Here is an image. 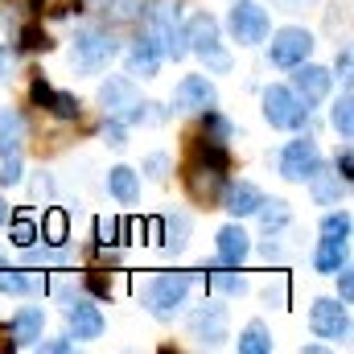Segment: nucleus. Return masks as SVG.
I'll list each match as a JSON object with an SVG mask.
<instances>
[{
	"mask_svg": "<svg viewBox=\"0 0 354 354\" xmlns=\"http://www.w3.org/2000/svg\"><path fill=\"white\" fill-rule=\"evenodd\" d=\"M46 239H50V243H62V239H66V214H62V210H50V214H46Z\"/></svg>",
	"mask_w": 354,
	"mask_h": 354,
	"instance_id": "obj_32",
	"label": "nucleus"
},
{
	"mask_svg": "<svg viewBox=\"0 0 354 354\" xmlns=\"http://www.w3.org/2000/svg\"><path fill=\"white\" fill-rule=\"evenodd\" d=\"M189 297V276L185 272H157L149 280V292H145V305L153 317H174L177 309L185 305Z\"/></svg>",
	"mask_w": 354,
	"mask_h": 354,
	"instance_id": "obj_3",
	"label": "nucleus"
},
{
	"mask_svg": "<svg viewBox=\"0 0 354 354\" xmlns=\"http://www.w3.org/2000/svg\"><path fill=\"white\" fill-rule=\"evenodd\" d=\"M99 107L111 120H120V124H149V120H157V111H149V103H140L132 79H107L99 87Z\"/></svg>",
	"mask_w": 354,
	"mask_h": 354,
	"instance_id": "obj_1",
	"label": "nucleus"
},
{
	"mask_svg": "<svg viewBox=\"0 0 354 354\" xmlns=\"http://www.w3.org/2000/svg\"><path fill=\"white\" fill-rule=\"evenodd\" d=\"M309 103L305 99H297L288 87H268L264 91V115L272 128H284V132H297V128H305L309 124Z\"/></svg>",
	"mask_w": 354,
	"mask_h": 354,
	"instance_id": "obj_4",
	"label": "nucleus"
},
{
	"mask_svg": "<svg viewBox=\"0 0 354 354\" xmlns=\"http://www.w3.org/2000/svg\"><path fill=\"white\" fill-rule=\"evenodd\" d=\"M256 214H260V227H264L268 235H272V231H284V227H288V206H284V202H280V198H272V202H260V206H256Z\"/></svg>",
	"mask_w": 354,
	"mask_h": 354,
	"instance_id": "obj_25",
	"label": "nucleus"
},
{
	"mask_svg": "<svg viewBox=\"0 0 354 354\" xmlns=\"http://www.w3.org/2000/svg\"><path fill=\"white\" fill-rule=\"evenodd\" d=\"M33 239H37V227H33L29 214H21V218L12 223V243H17V248H33Z\"/></svg>",
	"mask_w": 354,
	"mask_h": 354,
	"instance_id": "obj_31",
	"label": "nucleus"
},
{
	"mask_svg": "<svg viewBox=\"0 0 354 354\" xmlns=\"http://www.w3.org/2000/svg\"><path fill=\"white\" fill-rule=\"evenodd\" d=\"M218 268H223V264H218ZM210 288H214V292H223V297H243V292H248V280H243L239 272L223 268V272H210Z\"/></svg>",
	"mask_w": 354,
	"mask_h": 354,
	"instance_id": "obj_26",
	"label": "nucleus"
},
{
	"mask_svg": "<svg viewBox=\"0 0 354 354\" xmlns=\"http://www.w3.org/2000/svg\"><path fill=\"white\" fill-rule=\"evenodd\" d=\"M218 103V91L210 79H202V75H185L174 91V107L177 111H206V107H214Z\"/></svg>",
	"mask_w": 354,
	"mask_h": 354,
	"instance_id": "obj_11",
	"label": "nucleus"
},
{
	"mask_svg": "<svg viewBox=\"0 0 354 354\" xmlns=\"http://www.w3.org/2000/svg\"><path fill=\"white\" fill-rule=\"evenodd\" d=\"M317 165H322V153H317V145H313L309 136L292 140V145L280 153V177H284V181H309Z\"/></svg>",
	"mask_w": 354,
	"mask_h": 354,
	"instance_id": "obj_9",
	"label": "nucleus"
},
{
	"mask_svg": "<svg viewBox=\"0 0 354 354\" xmlns=\"http://www.w3.org/2000/svg\"><path fill=\"white\" fill-rule=\"evenodd\" d=\"M223 210H231L235 218H248V214H256V206L264 202V194L252 185V181H235V185H223Z\"/></svg>",
	"mask_w": 354,
	"mask_h": 354,
	"instance_id": "obj_15",
	"label": "nucleus"
},
{
	"mask_svg": "<svg viewBox=\"0 0 354 354\" xmlns=\"http://www.w3.org/2000/svg\"><path fill=\"white\" fill-rule=\"evenodd\" d=\"M111 58H115V37H111L107 29L87 25V29L75 33V66H79L83 75H99Z\"/></svg>",
	"mask_w": 354,
	"mask_h": 354,
	"instance_id": "obj_5",
	"label": "nucleus"
},
{
	"mask_svg": "<svg viewBox=\"0 0 354 354\" xmlns=\"http://www.w3.org/2000/svg\"><path fill=\"white\" fill-rule=\"evenodd\" d=\"M161 227H165V243H169L174 252H181V248H185V235H189V218H185V214H174V218H165Z\"/></svg>",
	"mask_w": 354,
	"mask_h": 354,
	"instance_id": "obj_27",
	"label": "nucleus"
},
{
	"mask_svg": "<svg viewBox=\"0 0 354 354\" xmlns=\"http://www.w3.org/2000/svg\"><path fill=\"white\" fill-rule=\"evenodd\" d=\"M309 54H313V33L301 29V25H288V29H280V33L272 37V66L292 71V66L305 62Z\"/></svg>",
	"mask_w": 354,
	"mask_h": 354,
	"instance_id": "obj_8",
	"label": "nucleus"
},
{
	"mask_svg": "<svg viewBox=\"0 0 354 354\" xmlns=\"http://www.w3.org/2000/svg\"><path fill=\"white\" fill-rule=\"evenodd\" d=\"M66 322H71L75 338H83V342L103 334V313H99V305H91V301H71V305H66Z\"/></svg>",
	"mask_w": 354,
	"mask_h": 354,
	"instance_id": "obj_16",
	"label": "nucleus"
},
{
	"mask_svg": "<svg viewBox=\"0 0 354 354\" xmlns=\"http://www.w3.org/2000/svg\"><path fill=\"white\" fill-rule=\"evenodd\" d=\"M292 71H297V75H292V95L305 99L309 107L330 95V71H326V66H313V62L305 58V62H297Z\"/></svg>",
	"mask_w": 354,
	"mask_h": 354,
	"instance_id": "obj_12",
	"label": "nucleus"
},
{
	"mask_svg": "<svg viewBox=\"0 0 354 354\" xmlns=\"http://www.w3.org/2000/svg\"><path fill=\"white\" fill-rule=\"evenodd\" d=\"M33 103L46 107V111H54L58 120H75L79 115V99L66 95V91H54L46 79H33Z\"/></svg>",
	"mask_w": 354,
	"mask_h": 354,
	"instance_id": "obj_14",
	"label": "nucleus"
},
{
	"mask_svg": "<svg viewBox=\"0 0 354 354\" xmlns=\"http://www.w3.org/2000/svg\"><path fill=\"white\" fill-rule=\"evenodd\" d=\"M8 223V206H4V198H0V227Z\"/></svg>",
	"mask_w": 354,
	"mask_h": 354,
	"instance_id": "obj_41",
	"label": "nucleus"
},
{
	"mask_svg": "<svg viewBox=\"0 0 354 354\" xmlns=\"http://www.w3.org/2000/svg\"><path fill=\"white\" fill-rule=\"evenodd\" d=\"M248 252H252V243H248V231L239 223H231V227L218 231V264L223 268H239L248 260Z\"/></svg>",
	"mask_w": 354,
	"mask_h": 354,
	"instance_id": "obj_17",
	"label": "nucleus"
},
{
	"mask_svg": "<svg viewBox=\"0 0 354 354\" xmlns=\"http://www.w3.org/2000/svg\"><path fill=\"white\" fill-rule=\"evenodd\" d=\"M0 264H4V252H0Z\"/></svg>",
	"mask_w": 354,
	"mask_h": 354,
	"instance_id": "obj_44",
	"label": "nucleus"
},
{
	"mask_svg": "<svg viewBox=\"0 0 354 354\" xmlns=\"http://www.w3.org/2000/svg\"><path fill=\"white\" fill-rule=\"evenodd\" d=\"M157 71H161V50H157V41H153V33H149V37H140V41L132 46V54H128V75L153 79Z\"/></svg>",
	"mask_w": 354,
	"mask_h": 354,
	"instance_id": "obj_19",
	"label": "nucleus"
},
{
	"mask_svg": "<svg viewBox=\"0 0 354 354\" xmlns=\"http://www.w3.org/2000/svg\"><path fill=\"white\" fill-rule=\"evenodd\" d=\"M124 136H128V124H120V120L107 115V145H111V149H124V145H128Z\"/></svg>",
	"mask_w": 354,
	"mask_h": 354,
	"instance_id": "obj_35",
	"label": "nucleus"
},
{
	"mask_svg": "<svg viewBox=\"0 0 354 354\" xmlns=\"http://www.w3.org/2000/svg\"><path fill=\"white\" fill-rule=\"evenodd\" d=\"M268 29H272L268 8H260L256 0H239V4L231 8V33H235L239 46H260L268 37Z\"/></svg>",
	"mask_w": 354,
	"mask_h": 354,
	"instance_id": "obj_7",
	"label": "nucleus"
},
{
	"mask_svg": "<svg viewBox=\"0 0 354 354\" xmlns=\"http://www.w3.org/2000/svg\"><path fill=\"white\" fill-rule=\"evenodd\" d=\"M185 46H189L214 75H227V71H231V54L223 50V41H218V21H214L210 12L189 17V25H185Z\"/></svg>",
	"mask_w": 354,
	"mask_h": 354,
	"instance_id": "obj_2",
	"label": "nucleus"
},
{
	"mask_svg": "<svg viewBox=\"0 0 354 354\" xmlns=\"http://www.w3.org/2000/svg\"><path fill=\"white\" fill-rule=\"evenodd\" d=\"M21 140H25V120L12 107H0V157L21 153Z\"/></svg>",
	"mask_w": 354,
	"mask_h": 354,
	"instance_id": "obj_20",
	"label": "nucleus"
},
{
	"mask_svg": "<svg viewBox=\"0 0 354 354\" xmlns=\"http://www.w3.org/2000/svg\"><path fill=\"white\" fill-rule=\"evenodd\" d=\"M342 264H346V239H330V235H326V239L317 243L313 268H317V272H326V276H334Z\"/></svg>",
	"mask_w": 354,
	"mask_h": 354,
	"instance_id": "obj_22",
	"label": "nucleus"
},
{
	"mask_svg": "<svg viewBox=\"0 0 354 354\" xmlns=\"http://www.w3.org/2000/svg\"><path fill=\"white\" fill-rule=\"evenodd\" d=\"M21 181V153H8L0 161V185H17Z\"/></svg>",
	"mask_w": 354,
	"mask_h": 354,
	"instance_id": "obj_33",
	"label": "nucleus"
},
{
	"mask_svg": "<svg viewBox=\"0 0 354 354\" xmlns=\"http://www.w3.org/2000/svg\"><path fill=\"white\" fill-rule=\"evenodd\" d=\"M189 330L202 346H218L227 338V309L223 305H198L189 313Z\"/></svg>",
	"mask_w": 354,
	"mask_h": 354,
	"instance_id": "obj_13",
	"label": "nucleus"
},
{
	"mask_svg": "<svg viewBox=\"0 0 354 354\" xmlns=\"http://www.w3.org/2000/svg\"><path fill=\"white\" fill-rule=\"evenodd\" d=\"M322 235H330V239H351V214H326V218H322Z\"/></svg>",
	"mask_w": 354,
	"mask_h": 354,
	"instance_id": "obj_30",
	"label": "nucleus"
},
{
	"mask_svg": "<svg viewBox=\"0 0 354 354\" xmlns=\"http://www.w3.org/2000/svg\"><path fill=\"white\" fill-rule=\"evenodd\" d=\"M309 326H313V334H317V338H346V334H351L346 301H342V305H338L334 297H322V301H313Z\"/></svg>",
	"mask_w": 354,
	"mask_h": 354,
	"instance_id": "obj_10",
	"label": "nucleus"
},
{
	"mask_svg": "<svg viewBox=\"0 0 354 354\" xmlns=\"http://www.w3.org/2000/svg\"><path fill=\"white\" fill-rule=\"evenodd\" d=\"M334 128H338L342 136H351L354 132V99L351 95H342V99L334 103Z\"/></svg>",
	"mask_w": 354,
	"mask_h": 354,
	"instance_id": "obj_29",
	"label": "nucleus"
},
{
	"mask_svg": "<svg viewBox=\"0 0 354 354\" xmlns=\"http://www.w3.org/2000/svg\"><path fill=\"white\" fill-rule=\"evenodd\" d=\"M21 46H25V50H46L50 41H46V33H41L37 25H29V29H21Z\"/></svg>",
	"mask_w": 354,
	"mask_h": 354,
	"instance_id": "obj_34",
	"label": "nucleus"
},
{
	"mask_svg": "<svg viewBox=\"0 0 354 354\" xmlns=\"http://www.w3.org/2000/svg\"><path fill=\"white\" fill-rule=\"evenodd\" d=\"M145 169H149V174H153V177H165V169H169V157H165V153H153Z\"/></svg>",
	"mask_w": 354,
	"mask_h": 354,
	"instance_id": "obj_37",
	"label": "nucleus"
},
{
	"mask_svg": "<svg viewBox=\"0 0 354 354\" xmlns=\"http://www.w3.org/2000/svg\"><path fill=\"white\" fill-rule=\"evenodd\" d=\"M0 292H12V297H25V292H33V284L21 276V272H12V268L0 264Z\"/></svg>",
	"mask_w": 354,
	"mask_h": 354,
	"instance_id": "obj_28",
	"label": "nucleus"
},
{
	"mask_svg": "<svg viewBox=\"0 0 354 354\" xmlns=\"http://www.w3.org/2000/svg\"><path fill=\"white\" fill-rule=\"evenodd\" d=\"M334 276H338V288H342V301H351V292H354V276H351V268L342 264L338 272H334Z\"/></svg>",
	"mask_w": 354,
	"mask_h": 354,
	"instance_id": "obj_36",
	"label": "nucleus"
},
{
	"mask_svg": "<svg viewBox=\"0 0 354 354\" xmlns=\"http://www.w3.org/2000/svg\"><path fill=\"white\" fill-rule=\"evenodd\" d=\"M153 41H157V50H161V58H185L189 54V46H185V25H181V12H177V4H165V8H157L153 12Z\"/></svg>",
	"mask_w": 354,
	"mask_h": 354,
	"instance_id": "obj_6",
	"label": "nucleus"
},
{
	"mask_svg": "<svg viewBox=\"0 0 354 354\" xmlns=\"http://www.w3.org/2000/svg\"><path fill=\"white\" fill-rule=\"evenodd\" d=\"M284 8H301V4H309V0H280Z\"/></svg>",
	"mask_w": 354,
	"mask_h": 354,
	"instance_id": "obj_42",
	"label": "nucleus"
},
{
	"mask_svg": "<svg viewBox=\"0 0 354 354\" xmlns=\"http://www.w3.org/2000/svg\"><path fill=\"white\" fill-rule=\"evenodd\" d=\"M338 71H342V79H351V50H346V54L338 58Z\"/></svg>",
	"mask_w": 354,
	"mask_h": 354,
	"instance_id": "obj_40",
	"label": "nucleus"
},
{
	"mask_svg": "<svg viewBox=\"0 0 354 354\" xmlns=\"http://www.w3.org/2000/svg\"><path fill=\"white\" fill-rule=\"evenodd\" d=\"M309 185H313V198H317L322 206H330V202H338V189H342L346 181H338V174H326V169L317 165L313 177H309Z\"/></svg>",
	"mask_w": 354,
	"mask_h": 354,
	"instance_id": "obj_23",
	"label": "nucleus"
},
{
	"mask_svg": "<svg viewBox=\"0 0 354 354\" xmlns=\"http://www.w3.org/2000/svg\"><path fill=\"white\" fill-rule=\"evenodd\" d=\"M0 71H4V50H0Z\"/></svg>",
	"mask_w": 354,
	"mask_h": 354,
	"instance_id": "obj_43",
	"label": "nucleus"
},
{
	"mask_svg": "<svg viewBox=\"0 0 354 354\" xmlns=\"http://www.w3.org/2000/svg\"><path fill=\"white\" fill-rule=\"evenodd\" d=\"M338 169H342V181H351V169H354V157H351V153H342V161H338Z\"/></svg>",
	"mask_w": 354,
	"mask_h": 354,
	"instance_id": "obj_39",
	"label": "nucleus"
},
{
	"mask_svg": "<svg viewBox=\"0 0 354 354\" xmlns=\"http://www.w3.org/2000/svg\"><path fill=\"white\" fill-rule=\"evenodd\" d=\"M107 189H111L124 206H132V202L140 198V174L128 169V165H115V169L107 174Z\"/></svg>",
	"mask_w": 354,
	"mask_h": 354,
	"instance_id": "obj_21",
	"label": "nucleus"
},
{
	"mask_svg": "<svg viewBox=\"0 0 354 354\" xmlns=\"http://www.w3.org/2000/svg\"><path fill=\"white\" fill-rule=\"evenodd\" d=\"M239 354H272V334L264 330V322H252L239 334Z\"/></svg>",
	"mask_w": 354,
	"mask_h": 354,
	"instance_id": "obj_24",
	"label": "nucleus"
},
{
	"mask_svg": "<svg viewBox=\"0 0 354 354\" xmlns=\"http://www.w3.org/2000/svg\"><path fill=\"white\" fill-rule=\"evenodd\" d=\"M41 326H46V313H41L37 305L21 309V313L12 317V326H8L12 346H37V342H41Z\"/></svg>",
	"mask_w": 354,
	"mask_h": 354,
	"instance_id": "obj_18",
	"label": "nucleus"
},
{
	"mask_svg": "<svg viewBox=\"0 0 354 354\" xmlns=\"http://www.w3.org/2000/svg\"><path fill=\"white\" fill-rule=\"evenodd\" d=\"M41 351H75L71 338H54V342H41Z\"/></svg>",
	"mask_w": 354,
	"mask_h": 354,
	"instance_id": "obj_38",
	"label": "nucleus"
}]
</instances>
